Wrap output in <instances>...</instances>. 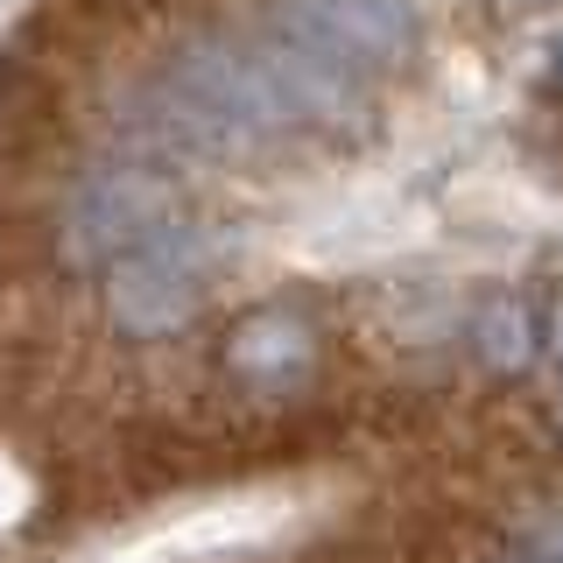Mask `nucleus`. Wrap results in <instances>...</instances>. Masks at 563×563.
Segmentation results:
<instances>
[{
  "instance_id": "f257e3e1",
  "label": "nucleus",
  "mask_w": 563,
  "mask_h": 563,
  "mask_svg": "<svg viewBox=\"0 0 563 563\" xmlns=\"http://www.w3.org/2000/svg\"><path fill=\"white\" fill-rule=\"evenodd\" d=\"M211 275H219V246L190 225H163L106 261V317L128 339H169L205 310Z\"/></svg>"
},
{
  "instance_id": "f03ea898",
  "label": "nucleus",
  "mask_w": 563,
  "mask_h": 563,
  "mask_svg": "<svg viewBox=\"0 0 563 563\" xmlns=\"http://www.w3.org/2000/svg\"><path fill=\"white\" fill-rule=\"evenodd\" d=\"M282 43L310 49L317 64L366 78V70H401L422 49L416 0H282L275 8Z\"/></svg>"
},
{
  "instance_id": "7ed1b4c3",
  "label": "nucleus",
  "mask_w": 563,
  "mask_h": 563,
  "mask_svg": "<svg viewBox=\"0 0 563 563\" xmlns=\"http://www.w3.org/2000/svg\"><path fill=\"white\" fill-rule=\"evenodd\" d=\"M163 225H176V184L148 163H113L70 198V254L113 261Z\"/></svg>"
},
{
  "instance_id": "20e7f679",
  "label": "nucleus",
  "mask_w": 563,
  "mask_h": 563,
  "mask_svg": "<svg viewBox=\"0 0 563 563\" xmlns=\"http://www.w3.org/2000/svg\"><path fill=\"white\" fill-rule=\"evenodd\" d=\"M225 366L246 387H296L317 366V331L296 310H254L225 339Z\"/></svg>"
},
{
  "instance_id": "39448f33",
  "label": "nucleus",
  "mask_w": 563,
  "mask_h": 563,
  "mask_svg": "<svg viewBox=\"0 0 563 563\" xmlns=\"http://www.w3.org/2000/svg\"><path fill=\"white\" fill-rule=\"evenodd\" d=\"M472 345H479V360L493 366V374H521V366L536 360L542 331H536V317H528L521 296H500V303H486L479 317H472Z\"/></svg>"
},
{
  "instance_id": "423d86ee",
  "label": "nucleus",
  "mask_w": 563,
  "mask_h": 563,
  "mask_svg": "<svg viewBox=\"0 0 563 563\" xmlns=\"http://www.w3.org/2000/svg\"><path fill=\"white\" fill-rule=\"evenodd\" d=\"M542 352H550V360L563 366V289L550 296V317H542Z\"/></svg>"
},
{
  "instance_id": "0eeeda50",
  "label": "nucleus",
  "mask_w": 563,
  "mask_h": 563,
  "mask_svg": "<svg viewBox=\"0 0 563 563\" xmlns=\"http://www.w3.org/2000/svg\"><path fill=\"white\" fill-rule=\"evenodd\" d=\"M542 78H550L556 92H563V35H556V43H550V57H542Z\"/></svg>"
},
{
  "instance_id": "6e6552de",
  "label": "nucleus",
  "mask_w": 563,
  "mask_h": 563,
  "mask_svg": "<svg viewBox=\"0 0 563 563\" xmlns=\"http://www.w3.org/2000/svg\"><path fill=\"white\" fill-rule=\"evenodd\" d=\"M507 563H521V556H507Z\"/></svg>"
}]
</instances>
